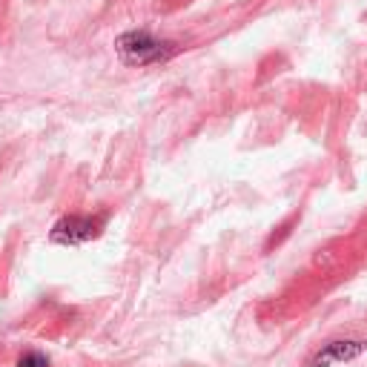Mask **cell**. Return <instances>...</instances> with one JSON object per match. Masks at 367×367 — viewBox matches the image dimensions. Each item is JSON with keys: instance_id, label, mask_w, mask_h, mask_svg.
Masks as SVG:
<instances>
[{"instance_id": "obj_1", "label": "cell", "mask_w": 367, "mask_h": 367, "mask_svg": "<svg viewBox=\"0 0 367 367\" xmlns=\"http://www.w3.org/2000/svg\"><path fill=\"white\" fill-rule=\"evenodd\" d=\"M176 44L172 41H158L149 32H124L115 41V52L121 55L126 66H147V64H161L167 57L176 55Z\"/></svg>"}, {"instance_id": "obj_2", "label": "cell", "mask_w": 367, "mask_h": 367, "mask_svg": "<svg viewBox=\"0 0 367 367\" xmlns=\"http://www.w3.org/2000/svg\"><path fill=\"white\" fill-rule=\"evenodd\" d=\"M101 233V221L98 218H84V216H66L61 218L55 227L49 238L55 244H64V247H75V244H86L92 238H98Z\"/></svg>"}, {"instance_id": "obj_3", "label": "cell", "mask_w": 367, "mask_h": 367, "mask_svg": "<svg viewBox=\"0 0 367 367\" xmlns=\"http://www.w3.org/2000/svg\"><path fill=\"white\" fill-rule=\"evenodd\" d=\"M364 350H367V341H330L324 350L316 353L310 367H330V364H339V361H347V359H356Z\"/></svg>"}, {"instance_id": "obj_4", "label": "cell", "mask_w": 367, "mask_h": 367, "mask_svg": "<svg viewBox=\"0 0 367 367\" xmlns=\"http://www.w3.org/2000/svg\"><path fill=\"white\" fill-rule=\"evenodd\" d=\"M49 361L41 356V353H29V356H23L21 361H17V367H46Z\"/></svg>"}]
</instances>
